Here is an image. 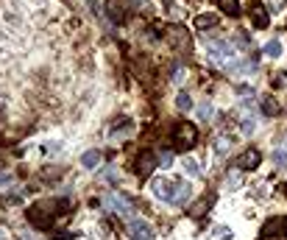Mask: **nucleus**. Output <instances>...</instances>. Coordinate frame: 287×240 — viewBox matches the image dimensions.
<instances>
[{
  "mask_svg": "<svg viewBox=\"0 0 287 240\" xmlns=\"http://www.w3.org/2000/svg\"><path fill=\"white\" fill-rule=\"evenodd\" d=\"M220 9H223V14H229V17H237L240 14V3L237 0H220Z\"/></svg>",
  "mask_w": 287,
  "mask_h": 240,
  "instance_id": "obj_18",
  "label": "nucleus"
},
{
  "mask_svg": "<svg viewBox=\"0 0 287 240\" xmlns=\"http://www.w3.org/2000/svg\"><path fill=\"white\" fill-rule=\"evenodd\" d=\"M151 193L156 196V199H162V201H170V196H173V184L167 182V179H153Z\"/></svg>",
  "mask_w": 287,
  "mask_h": 240,
  "instance_id": "obj_10",
  "label": "nucleus"
},
{
  "mask_svg": "<svg viewBox=\"0 0 287 240\" xmlns=\"http://www.w3.org/2000/svg\"><path fill=\"white\" fill-rule=\"evenodd\" d=\"M273 162H276V171H287V151L276 148V151H273Z\"/></svg>",
  "mask_w": 287,
  "mask_h": 240,
  "instance_id": "obj_21",
  "label": "nucleus"
},
{
  "mask_svg": "<svg viewBox=\"0 0 287 240\" xmlns=\"http://www.w3.org/2000/svg\"><path fill=\"white\" fill-rule=\"evenodd\" d=\"M256 129V123H254V117H243V131L246 134H251V131Z\"/></svg>",
  "mask_w": 287,
  "mask_h": 240,
  "instance_id": "obj_26",
  "label": "nucleus"
},
{
  "mask_svg": "<svg viewBox=\"0 0 287 240\" xmlns=\"http://www.w3.org/2000/svg\"><path fill=\"white\" fill-rule=\"evenodd\" d=\"M156 167H159L156 157H153L151 151H142L140 157H137V167H134V171H137V176H140V179H148Z\"/></svg>",
  "mask_w": 287,
  "mask_h": 240,
  "instance_id": "obj_4",
  "label": "nucleus"
},
{
  "mask_svg": "<svg viewBox=\"0 0 287 240\" xmlns=\"http://www.w3.org/2000/svg\"><path fill=\"white\" fill-rule=\"evenodd\" d=\"M81 165L87 167V171H95V167L100 165V151H95V148H92V151H87L81 157Z\"/></svg>",
  "mask_w": 287,
  "mask_h": 240,
  "instance_id": "obj_15",
  "label": "nucleus"
},
{
  "mask_svg": "<svg viewBox=\"0 0 287 240\" xmlns=\"http://www.w3.org/2000/svg\"><path fill=\"white\" fill-rule=\"evenodd\" d=\"M212 201H215V196H209V199L198 201L193 209H190V215H193V218H201V215H206V212H209V207H212Z\"/></svg>",
  "mask_w": 287,
  "mask_h": 240,
  "instance_id": "obj_16",
  "label": "nucleus"
},
{
  "mask_svg": "<svg viewBox=\"0 0 287 240\" xmlns=\"http://www.w3.org/2000/svg\"><path fill=\"white\" fill-rule=\"evenodd\" d=\"M262 112H265L268 117H273V115L279 112V104H276L273 98H262Z\"/></svg>",
  "mask_w": 287,
  "mask_h": 240,
  "instance_id": "obj_20",
  "label": "nucleus"
},
{
  "mask_svg": "<svg viewBox=\"0 0 287 240\" xmlns=\"http://www.w3.org/2000/svg\"><path fill=\"white\" fill-rule=\"evenodd\" d=\"M156 162H159V167H162V171L173 167V151H162V154L156 157Z\"/></svg>",
  "mask_w": 287,
  "mask_h": 240,
  "instance_id": "obj_22",
  "label": "nucleus"
},
{
  "mask_svg": "<svg viewBox=\"0 0 287 240\" xmlns=\"http://www.w3.org/2000/svg\"><path fill=\"white\" fill-rule=\"evenodd\" d=\"M262 235H268V237H282L287 235V215H279V218H271L265 226H262Z\"/></svg>",
  "mask_w": 287,
  "mask_h": 240,
  "instance_id": "obj_8",
  "label": "nucleus"
},
{
  "mask_svg": "<svg viewBox=\"0 0 287 240\" xmlns=\"http://www.w3.org/2000/svg\"><path fill=\"white\" fill-rule=\"evenodd\" d=\"M206 53H209V59H212V62H226V59L234 56V47H231L229 42H209Z\"/></svg>",
  "mask_w": 287,
  "mask_h": 240,
  "instance_id": "obj_6",
  "label": "nucleus"
},
{
  "mask_svg": "<svg viewBox=\"0 0 287 240\" xmlns=\"http://www.w3.org/2000/svg\"><path fill=\"white\" fill-rule=\"evenodd\" d=\"M167 39H170L178 51H187L190 47V39H187V34H184V28H170V31H167Z\"/></svg>",
  "mask_w": 287,
  "mask_h": 240,
  "instance_id": "obj_12",
  "label": "nucleus"
},
{
  "mask_svg": "<svg viewBox=\"0 0 287 240\" xmlns=\"http://www.w3.org/2000/svg\"><path fill=\"white\" fill-rule=\"evenodd\" d=\"M103 204H106V207H109L115 215H123V218H131V212H134V204L125 199L123 193H109V196L103 199Z\"/></svg>",
  "mask_w": 287,
  "mask_h": 240,
  "instance_id": "obj_3",
  "label": "nucleus"
},
{
  "mask_svg": "<svg viewBox=\"0 0 287 240\" xmlns=\"http://www.w3.org/2000/svg\"><path fill=\"white\" fill-rule=\"evenodd\" d=\"M173 140H176V146L181 148V151H187V148H193L195 142H198V129H195L193 123H187V120H181V123L173 129Z\"/></svg>",
  "mask_w": 287,
  "mask_h": 240,
  "instance_id": "obj_2",
  "label": "nucleus"
},
{
  "mask_svg": "<svg viewBox=\"0 0 287 240\" xmlns=\"http://www.w3.org/2000/svg\"><path fill=\"white\" fill-rule=\"evenodd\" d=\"M218 26V14H198L195 17V28L198 31H206V28H215Z\"/></svg>",
  "mask_w": 287,
  "mask_h": 240,
  "instance_id": "obj_13",
  "label": "nucleus"
},
{
  "mask_svg": "<svg viewBox=\"0 0 287 240\" xmlns=\"http://www.w3.org/2000/svg\"><path fill=\"white\" fill-rule=\"evenodd\" d=\"M251 22H254L256 28H265L268 26V11L262 9V6H254V9H251Z\"/></svg>",
  "mask_w": 287,
  "mask_h": 240,
  "instance_id": "obj_14",
  "label": "nucleus"
},
{
  "mask_svg": "<svg viewBox=\"0 0 287 240\" xmlns=\"http://www.w3.org/2000/svg\"><path fill=\"white\" fill-rule=\"evenodd\" d=\"M106 17H109L112 22H123L125 11H123V3H120V0H106Z\"/></svg>",
  "mask_w": 287,
  "mask_h": 240,
  "instance_id": "obj_11",
  "label": "nucleus"
},
{
  "mask_svg": "<svg viewBox=\"0 0 287 240\" xmlns=\"http://www.w3.org/2000/svg\"><path fill=\"white\" fill-rule=\"evenodd\" d=\"M28 221H31L37 229H50V224H53V204L50 201H39V204H31L28 207Z\"/></svg>",
  "mask_w": 287,
  "mask_h": 240,
  "instance_id": "obj_1",
  "label": "nucleus"
},
{
  "mask_svg": "<svg viewBox=\"0 0 287 240\" xmlns=\"http://www.w3.org/2000/svg\"><path fill=\"white\" fill-rule=\"evenodd\" d=\"M103 176H106V179H109V182H115V179H117V171H115V167H109V171H106V173H103Z\"/></svg>",
  "mask_w": 287,
  "mask_h": 240,
  "instance_id": "obj_28",
  "label": "nucleus"
},
{
  "mask_svg": "<svg viewBox=\"0 0 287 240\" xmlns=\"http://www.w3.org/2000/svg\"><path fill=\"white\" fill-rule=\"evenodd\" d=\"M262 53H265L268 59H279V56H282V42H279V39H271V42L265 45V51H262Z\"/></svg>",
  "mask_w": 287,
  "mask_h": 240,
  "instance_id": "obj_17",
  "label": "nucleus"
},
{
  "mask_svg": "<svg viewBox=\"0 0 287 240\" xmlns=\"http://www.w3.org/2000/svg\"><path fill=\"white\" fill-rule=\"evenodd\" d=\"M259 162H262V154L256 151V148H248V151H243L240 157L234 159V165H237V171H256Z\"/></svg>",
  "mask_w": 287,
  "mask_h": 240,
  "instance_id": "obj_5",
  "label": "nucleus"
},
{
  "mask_svg": "<svg viewBox=\"0 0 287 240\" xmlns=\"http://www.w3.org/2000/svg\"><path fill=\"white\" fill-rule=\"evenodd\" d=\"M184 171H187L190 176H198V173H201V171H198V162H195L193 157H187V159H184Z\"/></svg>",
  "mask_w": 287,
  "mask_h": 240,
  "instance_id": "obj_23",
  "label": "nucleus"
},
{
  "mask_svg": "<svg viewBox=\"0 0 287 240\" xmlns=\"http://www.w3.org/2000/svg\"><path fill=\"white\" fill-rule=\"evenodd\" d=\"M215 237H220V240L231 237V229H226V226H218V229H215Z\"/></svg>",
  "mask_w": 287,
  "mask_h": 240,
  "instance_id": "obj_27",
  "label": "nucleus"
},
{
  "mask_svg": "<svg viewBox=\"0 0 287 240\" xmlns=\"http://www.w3.org/2000/svg\"><path fill=\"white\" fill-rule=\"evenodd\" d=\"M190 196H193V184H190V182H178V184H173L170 204L181 207V204H187V201H190Z\"/></svg>",
  "mask_w": 287,
  "mask_h": 240,
  "instance_id": "obj_9",
  "label": "nucleus"
},
{
  "mask_svg": "<svg viewBox=\"0 0 287 240\" xmlns=\"http://www.w3.org/2000/svg\"><path fill=\"white\" fill-rule=\"evenodd\" d=\"M176 106H178L181 112H190V109H193V98H190L187 92H178V95H176Z\"/></svg>",
  "mask_w": 287,
  "mask_h": 240,
  "instance_id": "obj_19",
  "label": "nucleus"
},
{
  "mask_svg": "<svg viewBox=\"0 0 287 240\" xmlns=\"http://www.w3.org/2000/svg\"><path fill=\"white\" fill-rule=\"evenodd\" d=\"M212 115H215L212 104H201V106H198V117H201V120H209Z\"/></svg>",
  "mask_w": 287,
  "mask_h": 240,
  "instance_id": "obj_24",
  "label": "nucleus"
},
{
  "mask_svg": "<svg viewBox=\"0 0 287 240\" xmlns=\"http://www.w3.org/2000/svg\"><path fill=\"white\" fill-rule=\"evenodd\" d=\"M226 184H231L229 190H237L240 187V173H229V176H226Z\"/></svg>",
  "mask_w": 287,
  "mask_h": 240,
  "instance_id": "obj_25",
  "label": "nucleus"
},
{
  "mask_svg": "<svg viewBox=\"0 0 287 240\" xmlns=\"http://www.w3.org/2000/svg\"><path fill=\"white\" fill-rule=\"evenodd\" d=\"M128 237L131 240H153V232L142 218H131L128 221Z\"/></svg>",
  "mask_w": 287,
  "mask_h": 240,
  "instance_id": "obj_7",
  "label": "nucleus"
}]
</instances>
